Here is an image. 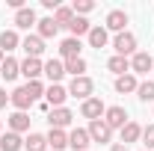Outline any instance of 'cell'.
Returning <instances> with one entry per match:
<instances>
[{
    "mask_svg": "<svg viewBox=\"0 0 154 151\" xmlns=\"http://www.w3.org/2000/svg\"><path fill=\"white\" fill-rule=\"evenodd\" d=\"M92 92H95L92 77H74V80H71V86H68V95H74V98H80V101L92 98Z\"/></svg>",
    "mask_w": 154,
    "mask_h": 151,
    "instance_id": "6da1fadb",
    "label": "cell"
},
{
    "mask_svg": "<svg viewBox=\"0 0 154 151\" xmlns=\"http://www.w3.org/2000/svg\"><path fill=\"white\" fill-rule=\"evenodd\" d=\"M104 113H107V107H104V101L95 98V95H92V98H86V101L80 104V116H83V119H89V122L101 119Z\"/></svg>",
    "mask_w": 154,
    "mask_h": 151,
    "instance_id": "7a4b0ae2",
    "label": "cell"
},
{
    "mask_svg": "<svg viewBox=\"0 0 154 151\" xmlns=\"http://www.w3.org/2000/svg\"><path fill=\"white\" fill-rule=\"evenodd\" d=\"M113 48H116V57H131V54H136V36L134 33H119L113 39Z\"/></svg>",
    "mask_w": 154,
    "mask_h": 151,
    "instance_id": "3957f363",
    "label": "cell"
},
{
    "mask_svg": "<svg viewBox=\"0 0 154 151\" xmlns=\"http://www.w3.org/2000/svg\"><path fill=\"white\" fill-rule=\"evenodd\" d=\"M86 131H89V139H92V142H101V145L113 139V131H110V125H107L104 119H95V122H89V128H86Z\"/></svg>",
    "mask_w": 154,
    "mask_h": 151,
    "instance_id": "277c9868",
    "label": "cell"
},
{
    "mask_svg": "<svg viewBox=\"0 0 154 151\" xmlns=\"http://www.w3.org/2000/svg\"><path fill=\"white\" fill-rule=\"evenodd\" d=\"M131 71H134V74H148V71H154V59H151V54L136 51L134 57H131Z\"/></svg>",
    "mask_w": 154,
    "mask_h": 151,
    "instance_id": "5b68a950",
    "label": "cell"
},
{
    "mask_svg": "<svg viewBox=\"0 0 154 151\" xmlns=\"http://www.w3.org/2000/svg\"><path fill=\"white\" fill-rule=\"evenodd\" d=\"M9 101H12V104L18 107V113H27V110H30V107L36 104V98L30 95V89H27V86H18L15 92L9 95Z\"/></svg>",
    "mask_w": 154,
    "mask_h": 151,
    "instance_id": "8992f818",
    "label": "cell"
},
{
    "mask_svg": "<svg viewBox=\"0 0 154 151\" xmlns=\"http://www.w3.org/2000/svg\"><path fill=\"white\" fill-rule=\"evenodd\" d=\"M71 119H74V113H71L68 107H57V110H51V113H48L51 128H59V131H65V128L71 125Z\"/></svg>",
    "mask_w": 154,
    "mask_h": 151,
    "instance_id": "52a82bcc",
    "label": "cell"
},
{
    "mask_svg": "<svg viewBox=\"0 0 154 151\" xmlns=\"http://www.w3.org/2000/svg\"><path fill=\"white\" fill-rule=\"evenodd\" d=\"M104 122L110 125V131H122L125 125H128V110L125 107H107V113H104Z\"/></svg>",
    "mask_w": 154,
    "mask_h": 151,
    "instance_id": "ba28073f",
    "label": "cell"
},
{
    "mask_svg": "<svg viewBox=\"0 0 154 151\" xmlns=\"http://www.w3.org/2000/svg\"><path fill=\"white\" fill-rule=\"evenodd\" d=\"M21 74L27 77V83H30V80H38V77L45 74V62H42V59L27 57L24 62H21Z\"/></svg>",
    "mask_w": 154,
    "mask_h": 151,
    "instance_id": "9c48e42d",
    "label": "cell"
},
{
    "mask_svg": "<svg viewBox=\"0 0 154 151\" xmlns=\"http://www.w3.org/2000/svg\"><path fill=\"white\" fill-rule=\"evenodd\" d=\"M45 98H48V107H62L65 104V98H68V89L65 86H59V83H51L48 89H45Z\"/></svg>",
    "mask_w": 154,
    "mask_h": 151,
    "instance_id": "30bf717a",
    "label": "cell"
},
{
    "mask_svg": "<svg viewBox=\"0 0 154 151\" xmlns=\"http://www.w3.org/2000/svg\"><path fill=\"white\" fill-rule=\"evenodd\" d=\"M21 48L27 51V57L38 59L42 54H45V39H38V33H36V36H27L24 42H21Z\"/></svg>",
    "mask_w": 154,
    "mask_h": 151,
    "instance_id": "8fae6325",
    "label": "cell"
},
{
    "mask_svg": "<svg viewBox=\"0 0 154 151\" xmlns=\"http://www.w3.org/2000/svg\"><path fill=\"white\" fill-rule=\"evenodd\" d=\"M45 139H48V148H51V151H62L65 145H68V133L59 131V128H51Z\"/></svg>",
    "mask_w": 154,
    "mask_h": 151,
    "instance_id": "7c38bea8",
    "label": "cell"
},
{
    "mask_svg": "<svg viewBox=\"0 0 154 151\" xmlns=\"http://www.w3.org/2000/svg\"><path fill=\"white\" fill-rule=\"evenodd\" d=\"M89 142H92V139H89V131H83V128H74V131L68 133V145L74 151H86Z\"/></svg>",
    "mask_w": 154,
    "mask_h": 151,
    "instance_id": "4fadbf2b",
    "label": "cell"
},
{
    "mask_svg": "<svg viewBox=\"0 0 154 151\" xmlns=\"http://www.w3.org/2000/svg\"><path fill=\"white\" fill-rule=\"evenodd\" d=\"M125 24H128V15H125L122 9H113V12L107 15V33H110V30H113L116 36L125 33Z\"/></svg>",
    "mask_w": 154,
    "mask_h": 151,
    "instance_id": "5bb4252c",
    "label": "cell"
},
{
    "mask_svg": "<svg viewBox=\"0 0 154 151\" xmlns=\"http://www.w3.org/2000/svg\"><path fill=\"white\" fill-rule=\"evenodd\" d=\"M59 57H62V62L77 59L80 57V39H65V42L59 45Z\"/></svg>",
    "mask_w": 154,
    "mask_h": 151,
    "instance_id": "9a60e30c",
    "label": "cell"
},
{
    "mask_svg": "<svg viewBox=\"0 0 154 151\" xmlns=\"http://www.w3.org/2000/svg\"><path fill=\"white\" fill-rule=\"evenodd\" d=\"M45 74L51 77V83H59V80L65 77V62H62V59H48V62H45Z\"/></svg>",
    "mask_w": 154,
    "mask_h": 151,
    "instance_id": "2e32d148",
    "label": "cell"
},
{
    "mask_svg": "<svg viewBox=\"0 0 154 151\" xmlns=\"http://www.w3.org/2000/svg\"><path fill=\"white\" fill-rule=\"evenodd\" d=\"M24 148V139H21V133H0V151H21Z\"/></svg>",
    "mask_w": 154,
    "mask_h": 151,
    "instance_id": "e0dca14e",
    "label": "cell"
},
{
    "mask_svg": "<svg viewBox=\"0 0 154 151\" xmlns=\"http://www.w3.org/2000/svg\"><path fill=\"white\" fill-rule=\"evenodd\" d=\"M33 24H38V18H36V12H33L30 6H24V9H18V12H15V27H21V30H30Z\"/></svg>",
    "mask_w": 154,
    "mask_h": 151,
    "instance_id": "ac0fdd59",
    "label": "cell"
},
{
    "mask_svg": "<svg viewBox=\"0 0 154 151\" xmlns=\"http://www.w3.org/2000/svg\"><path fill=\"white\" fill-rule=\"evenodd\" d=\"M136 86H139V80H136V74H122V77H116V92H119V95L136 92Z\"/></svg>",
    "mask_w": 154,
    "mask_h": 151,
    "instance_id": "d6986e66",
    "label": "cell"
},
{
    "mask_svg": "<svg viewBox=\"0 0 154 151\" xmlns=\"http://www.w3.org/2000/svg\"><path fill=\"white\" fill-rule=\"evenodd\" d=\"M9 131H12V133H24V131H30V116L15 110V113L9 116Z\"/></svg>",
    "mask_w": 154,
    "mask_h": 151,
    "instance_id": "ffe728a7",
    "label": "cell"
},
{
    "mask_svg": "<svg viewBox=\"0 0 154 151\" xmlns=\"http://www.w3.org/2000/svg\"><path fill=\"white\" fill-rule=\"evenodd\" d=\"M107 42H110V33H107V27H92L89 30V45L92 48H107Z\"/></svg>",
    "mask_w": 154,
    "mask_h": 151,
    "instance_id": "44dd1931",
    "label": "cell"
},
{
    "mask_svg": "<svg viewBox=\"0 0 154 151\" xmlns=\"http://www.w3.org/2000/svg\"><path fill=\"white\" fill-rule=\"evenodd\" d=\"M107 68H110V71H113L116 77H122V74H131V59H128V57H110Z\"/></svg>",
    "mask_w": 154,
    "mask_h": 151,
    "instance_id": "7402d4cb",
    "label": "cell"
},
{
    "mask_svg": "<svg viewBox=\"0 0 154 151\" xmlns=\"http://www.w3.org/2000/svg\"><path fill=\"white\" fill-rule=\"evenodd\" d=\"M18 45H21V39H18V33H15V30H3V33H0V51H3V54L15 51Z\"/></svg>",
    "mask_w": 154,
    "mask_h": 151,
    "instance_id": "603a6c76",
    "label": "cell"
},
{
    "mask_svg": "<svg viewBox=\"0 0 154 151\" xmlns=\"http://www.w3.org/2000/svg\"><path fill=\"white\" fill-rule=\"evenodd\" d=\"M0 74H3V80H15V77L21 74V62H18V59H12V57H6V59H3V65H0Z\"/></svg>",
    "mask_w": 154,
    "mask_h": 151,
    "instance_id": "cb8c5ba5",
    "label": "cell"
},
{
    "mask_svg": "<svg viewBox=\"0 0 154 151\" xmlns=\"http://www.w3.org/2000/svg\"><path fill=\"white\" fill-rule=\"evenodd\" d=\"M136 139H142V128H139L136 122H128V125L122 128V142L131 145V142H136Z\"/></svg>",
    "mask_w": 154,
    "mask_h": 151,
    "instance_id": "d4e9b609",
    "label": "cell"
},
{
    "mask_svg": "<svg viewBox=\"0 0 154 151\" xmlns=\"http://www.w3.org/2000/svg\"><path fill=\"white\" fill-rule=\"evenodd\" d=\"M68 30H71V39H80V36H89L92 24H89L86 18H80V15H74V21L68 24Z\"/></svg>",
    "mask_w": 154,
    "mask_h": 151,
    "instance_id": "484cf974",
    "label": "cell"
},
{
    "mask_svg": "<svg viewBox=\"0 0 154 151\" xmlns=\"http://www.w3.org/2000/svg\"><path fill=\"white\" fill-rule=\"evenodd\" d=\"M36 27H38V39H54L59 33V27H57V21H54V18H42Z\"/></svg>",
    "mask_w": 154,
    "mask_h": 151,
    "instance_id": "4316f807",
    "label": "cell"
},
{
    "mask_svg": "<svg viewBox=\"0 0 154 151\" xmlns=\"http://www.w3.org/2000/svg\"><path fill=\"white\" fill-rule=\"evenodd\" d=\"M65 74H71V77H86V59H83V57L68 59V62H65Z\"/></svg>",
    "mask_w": 154,
    "mask_h": 151,
    "instance_id": "83f0119b",
    "label": "cell"
},
{
    "mask_svg": "<svg viewBox=\"0 0 154 151\" xmlns=\"http://www.w3.org/2000/svg\"><path fill=\"white\" fill-rule=\"evenodd\" d=\"M24 148L27 151H48V139H45L42 133H30V136L24 139Z\"/></svg>",
    "mask_w": 154,
    "mask_h": 151,
    "instance_id": "f1b7e54d",
    "label": "cell"
},
{
    "mask_svg": "<svg viewBox=\"0 0 154 151\" xmlns=\"http://www.w3.org/2000/svg\"><path fill=\"white\" fill-rule=\"evenodd\" d=\"M54 21H57V27H68L74 21V9L71 6H59L57 12H54Z\"/></svg>",
    "mask_w": 154,
    "mask_h": 151,
    "instance_id": "f546056e",
    "label": "cell"
},
{
    "mask_svg": "<svg viewBox=\"0 0 154 151\" xmlns=\"http://www.w3.org/2000/svg\"><path fill=\"white\" fill-rule=\"evenodd\" d=\"M136 98H139L142 104L154 101V80H145V83H139V86H136Z\"/></svg>",
    "mask_w": 154,
    "mask_h": 151,
    "instance_id": "4dcf8cb0",
    "label": "cell"
},
{
    "mask_svg": "<svg viewBox=\"0 0 154 151\" xmlns=\"http://www.w3.org/2000/svg\"><path fill=\"white\" fill-rule=\"evenodd\" d=\"M71 9H74V15L83 18V15H89V12L95 9V3H92V0H74V6H71Z\"/></svg>",
    "mask_w": 154,
    "mask_h": 151,
    "instance_id": "1f68e13d",
    "label": "cell"
},
{
    "mask_svg": "<svg viewBox=\"0 0 154 151\" xmlns=\"http://www.w3.org/2000/svg\"><path fill=\"white\" fill-rule=\"evenodd\" d=\"M142 142H145V151H151V148H154V125L142 128Z\"/></svg>",
    "mask_w": 154,
    "mask_h": 151,
    "instance_id": "d6a6232c",
    "label": "cell"
},
{
    "mask_svg": "<svg viewBox=\"0 0 154 151\" xmlns=\"http://www.w3.org/2000/svg\"><path fill=\"white\" fill-rule=\"evenodd\" d=\"M6 101H9V95H6V92H3V89H0V110L6 107Z\"/></svg>",
    "mask_w": 154,
    "mask_h": 151,
    "instance_id": "836d02e7",
    "label": "cell"
},
{
    "mask_svg": "<svg viewBox=\"0 0 154 151\" xmlns=\"http://www.w3.org/2000/svg\"><path fill=\"white\" fill-rule=\"evenodd\" d=\"M113 151H128V145H113Z\"/></svg>",
    "mask_w": 154,
    "mask_h": 151,
    "instance_id": "e575fe53",
    "label": "cell"
},
{
    "mask_svg": "<svg viewBox=\"0 0 154 151\" xmlns=\"http://www.w3.org/2000/svg\"><path fill=\"white\" fill-rule=\"evenodd\" d=\"M0 65H3V51H0Z\"/></svg>",
    "mask_w": 154,
    "mask_h": 151,
    "instance_id": "d590c367",
    "label": "cell"
},
{
    "mask_svg": "<svg viewBox=\"0 0 154 151\" xmlns=\"http://www.w3.org/2000/svg\"><path fill=\"white\" fill-rule=\"evenodd\" d=\"M0 133H3V122H0Z\"/></svg>",
    "mask_w": 154,
    "mask_h": 151,
    "instance_id": "8d00e7d4",
    "label": "cell"
},
{
    "mask_svg": "<svg viewBox=\"0 0 154 151\" xmlns=\"http://www.w3.org/2000/svg\"><path fill=\"white\" fill-rule=\"evenodd\" d=\"M48 151H51V148H48Z\"/></svg>",
    "mask_w": 154,
    "mask_h": 151,
    "instance_id": "74e56055",
    "label": "cell"
}]
</instances>
